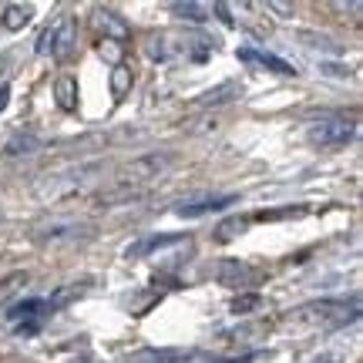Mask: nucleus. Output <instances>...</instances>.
Listing matches in <instances>:
<instances>
[{
  "mask_svg": "<svg viewBox=\"0 0 363 363\" xmlns=\"http://www.w3.org/2000/svg\"><path fill=\"white\" fill-rule=\"evenodd\" d=\"M357 135V125L347 121V118H330V121H313L306 128V138L310 145H320V148H343V145L353 142Z\"/></svg>",
  "mask_w": 363,
  "mask_h": 363,
  "instance_id": "6",
  "label": "nucleus"
},
{
  "mask_svg": "<svg viewBox=\"0 0 363 363\" xmlns=\"http://www.w3.org/2000/svg\"><path fill=\"white\" fill-rule=\"evenodd\" d=\"M98 51H101L104 61H111V65L118 67V61H121V44H115V40H101V48H98Z\"/></svg>",
  "mask_w": 363,
  "mask_h": 363,
  "instance_id": "23",
  "label": "nucleus"
},
{
  "mask_svg": "<svg viewBox=\"0 0 363 363\" xmlns=\"http://www.w3.org/2000/svg\"><path fill=\"white\" fill-rule=\"evenodd\" d=\"M323 363H333V360H323Z\"/></svg>",
  "mask_w": 363,
  "mask_h": 363,
  "instance_id": "28",
  "label": "nucleus"
},
{
  "mask_svg": "<svg viewBox=\"0 0 363 363\" xmlns=\"http://www.w3.org/2000/svg\"><path fill=\"white\" fill-rule=\"evenodd\" d=\"M262 306V296L259 293H242V296H235L233 303H229V310L239 316V313H249V310H259Z\"/></svg>",
  "mask_w": 363,
  "mask_h": 363,
  "instance_id": "22",
  "label": "nucleus"
},
{
  "mask_svg": "<svg viewBox=\"0 0 363 363\" xmlns=\"http://www.w3.org/2000/svg\"><path fill=\"white\" fill-rule=\"evenodd\" d=\"M333 11H340V13H357V17H360V4H333Z\"/></svg>",
  "mask_w": 363,
  "mask_h": 363,
  "instance_id": "26",
  "label": "nucleus"
},
{
  "mask_svg": "<svg viewBox=\"0 0 363 363\" xmlns=\"http://www.w3.org/2000/svg\"><path fill=\"white\" fill-rule=\"evenodd\" d=\"M94 225L84 219H71V216H51V219H40L30 225V239L40 246H74L81 239H91Z\"/></svg>",
  "mask_w": 363,
  "mask_h": 363,
  "instance_id": "3",
  "label": "nucleus"
},
{
  "mask_svg": "<svg viewBox=\"0 0 363 363\" xmlns=\"http://www.w3.org/2000/svg\"><path fill=\"white\" fill-rule=\"evenodd\" d=\"M21 286H27V272H11V276H4V279H0V306H4L11 296H17Z\"/></svg>",
  "mask_w": 363,
  "mask_h": 363,
  "instance_id": "20",
  "label": "nucleus"
},
{
  "mask_svg": "<svg viewBox=\"0 0 363 363\" xmlns=\"http://www.w3.org/2000/svg\"><path fill=\"white\" fill-rule=\"evenodd\" d=\"M44 148V138L34 135V131H13L7 145H4V155L7 158H21V155H38Z\"/></svg>",
  "mask_w": 363,
  "mask_h": 363,
  "instance_id": "11",
  "label": "nucleus"
},
{
  "mask_svg": "<svg viewBox=\"0 0 363 363\" xmlns=\"http://www.w3.org/2000/svg\"><path fill=\"white\" fill-rule=\"evenodd\" d=\"M94 24H98V30H104V40H115V44H121V40L131 38V27L125 24V17H118L115 11H104V7H98V11H94Z\"/></svg>",
  "mask_w": 363,
  "mask_h": 363,
  "instance_id": "9",
  "label": "nucleus"
},
{
  "mask_svg": "<svg viewBox=\"0 0 363 363\" xmlns=\"http://www.w3.org/2000/svg\"><path fill=\"white\" fill-rule=\"evenodd\" d=\"M192 360H199L195 350H142L128 357V363H192Z\"/></svg>",
  "mask_w": 363,
  "mask_h": 363,
  "instance_id": "12",
  "label": "nucleus"
},
{
  "mask_svg": "<svg viewBox=\"0 0 363 363\" xmlns=\"http://www.w3.org/2000/svg\"><path fill=\"white\" fill-rule=\"evenodd\" d=\"M74 48V17H61L54 24V48H51V57H67Z\"/></svg>",
  "mask_w": 363,
  "mask_h": 363,
  "instance_id": "13",
  "label": "nucleus"
},
{
  "mask_svg": "<svg viewBox=\"0 0 363 363\" xmlns=\"http://www.w3.org/2000/svg\"><path fill=\"white\" fill-rule=\"evenodd\" d=\"M101 172H104L101 162H78V165H67V169L48 172V175H40V182H38V199L40 202L71 199V195L84 192Z\"/></svg>",
  "mask_w": 363,
  "mask_h": 363,
  "instance_id": "1",
  "label": "nucleus"
},
{
  "mask_svg": "<svg viewBox=\"0 0 363 363\" xmlns=\"http://www.w3.org/2000/svg\"><path fill=\"white\" fill-rule=\"evenodd\" d=\"M299 40H303L306 48H313V51H330V54H340V51H343V48H340L333 38L316 34V30H303V34H299Z\"/></svg>",
  "mask_w": 363,
  "mask_h": 363,
  "instance_id": "18",
  "label": "nucleus"
},
{
  "mask_svg": "<svg viewBox=\"0 0 363 363\" xmlns=\"http://www.w3.org/2000/svg\"><path fill=\"white\" fill-rule=\"evenodd\" d=\"M357 310H360L357 299L350 306L343 299H323V303H310V306L296 310V320H303V323H323V326H343L347 320H357Z\"/></svg>",
  "mask_w": 363,
  "mask_h": 363,
  "instance_id": "4",
  "label": "nucleus"
},
{
  "mask_svg": "<svg viewBox=\"0 0 363 363\" xmlns=\"http://www.w3.org/2000/svg\"><path fill=\"white\" fill-rule=\"evenodd\" d=\"M172 242H179V235H152V239L138 242L135 249H128V259L131 256H148V252H155V249H162V246H172Z\"/></svg>",
  "mask_w": 363,
  "mask_h": 363,
  "instance_id": "19",
  "label": "nucleus"
},
{
  "mask_svg": "<svg viewBox=\"0 0 363 363\" xmlns=\"http://www.w3.org/2000/svg\"><path fill=\"white\" fill-rule=\"evenodd\" d=\"M7 98H11V84H0V111L7 108Z\"/></svg>",
  "mask_w": 363,
  "mask_h": 363,
  "instance_id": "27",
  "label": "nucleus"
},
{
  "mask_svg": "<svg viewBox=\"0 0 363 363\" xmlns=\"http://www.w3.org/2000/svg\"><path fill=\"white\" fill-rule=\"evenodd\" d=\"M239 202V195L233 192H195V195H185L175 202V216L179 219H199V216H208V212H222V208H229Z\"/></svg>",
  "mask_w": 363,
  "mask_h": 363,
  "instance_id": "5",
  "label": "nucleus"
},
{
  "mask_svg": "<svg viewBox=\"0 0 363 363\" xmlns=\"http://www.w3.org/2000/svg\"><path fill=\"white\" fill-rule=\"evenodd\" d=\"M54 94H57V104H61L65 111H74V108H78V81L71 78V74H61V78L54 81Z\"/></svg>",
  "mask_w": 363,
  "mask_h": 363,
  "instance_id": "16",
  "label": "nucleus"
},
{
  "mask_svg": "<svg viewBox=\"0 0 363 363\" xmlns=\"http://www.w3.org/2000/svg\"><path fill=\"white\" fill-rule=\"evenodd\" d=\"M272 13H293V4H279V0H272V4H266Z\"/></svg>",
  "mask_w": 363,
  "mask_h": 363,
  "instance_id": "25",
  "label": "nucleus"
},
{
  "mask_svg": "<svg viewBox=\"0 0 363 363\" xmlns=\"http://www.w3.org/2000/svg\"><path fill=\"white\" fill-rule=\"evenodd\" d=\"M239 61H242V65L266 67V71H276V74H283V78H296L299 74L289 61H283V57H276V54H269V51H256V48H239Z\"/></svg>",
  "mask_w": 363,
  "mask_h": 363,
  "instance_id": "8",
  "label": "nucleus"
},
{
  "mask_svg": "<svg viewBox=\"0 0 363 363\" xmlns=\"http://www.w3.org/2000/svg\"><path fill=\"white\" fill-rule=\"evenodd\" d=\"M212 276H216L222 286L242 289V286H252L256 279H259V269H252V266L242 262V259H219L216 266H212Z\"/></svg>",
  "mask_w": 363,
  "mask_h": 363,
  "instance_id": "7",
  "label": "nucleus"
},
{
  "mask_svg": "<svg viewBox=\"0 0 363 363\" xmlns=\"http://www.w3.org/2000/svg\"><path fill=\"white\" fill-rule=\"evenodd\" d=\"M242 229H246V222H242V219H229V222H222V225H219V235H222V239H233V235L242 233Z\"/></svg>",
  "mask_w": 363,
  "mask_h": 363,
  "instance_id": "24",
  "label": "nucleus"
},
{
  "mask_svg": "<svg viewBox=\"0 0 363 363\" xmlns=\"http://www.w3.org/2000/svg\"><path fill=\"white\" fill-rule=\"evenodd\" d=\"M131 91V71L125 65H118L115 71H111V94L115 98H125Z\"/></svg>",
  "mask_w": 363,
  "mask_h": 363,
  "instance_id": "21",
  "label": "nucleus"
},
{
  "mask_svg": "<svg viewBox=\"0 0 363 363\" xmlns=\"http://www.w3.org/2000/svg\"><path fill=\"white\" fill-rule=\"evenodd\" d=\"M30 17H34V7H30V4H7L0 24L7 27V30H24V27L30 24Z\"/></svg>",
  "mask_w": 363,
  "mask_h": 363,
  "instance_id": "15",
  "label": "nucleus"
},
{
  "mask_svg": "<svg viewBox=\"0 0 363 363\" xmlns=\"http://www.w3.org/2000/svg\"><path fill=\"white\" fill-rule=\"evenodd\" d=\"M242 94V84L239 81H225V84H219V88H212L206 91V94H199V108H208V104H225V101H233V98H239Z\"/></svg>",
  "mask_w": 363,
  "mask_h": 363,
  "instance_id": "14",
  "label": "nucleus"
},
{
  "mask_svg": "<svg viewBox=\"0 0 363 363\" xmlns=\"http://www.w3.org/2000/svg\"><path fill=\"white\" fill-rule=\"evenodd\" d=\"M172 13H179V17H185V21H195V24H202V21H208V13H212V7L208 4H172Z\"/></svg>",
  "mask_w": 363,
  "mask_h": 363,
  "instance_id": "17",
  "label": "nucleus"
},
{
  "mask_svg": "<svg viewBox=\"0 0 363 363\" xmlns=\"http://www.w3.org/2000/svg\"><path fill=\"white\" fill-rule=\"evenodd\" d=\"M172 165H175V152H145V155H135L131 162H125V165L115 172V185L145 192V189H148L152 182L162 179Z\"/></svg>",
  "mask_w": 363,
  "mask_h": 363,
  "instance_id": "2",
  "label": "nucleus"
},
{
  "mask_svg": "<svg viewBox=\"0 0 363 363\" xmlns=\"http://www.w3.org/2000/svg\"><path fill=\"white\" fill-rule=\"evenodd\" d=\"M44 313H51L48 299H24V303H13L7 320H13V323H21V326H38V320Z\"/></svg>",
  "mask_w": 363,
  "mask_h": 363,
  "instance_id": "10",
  "label": "nucleus"
}]
</instances>
